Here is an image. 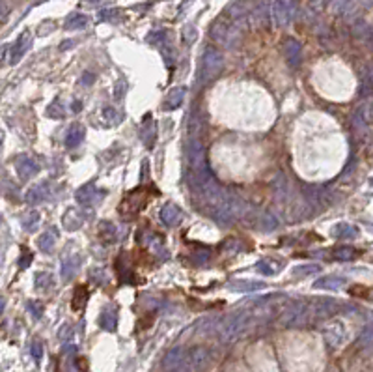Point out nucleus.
I'll use <instances>...</instances> for the list:
<instances>
[{
	"instance_id": "1",
	"label": "nucleus",
	"mask_w": 373,
	"mask_h": 372,
	"mask_svg": "<svg viewBox=\"0 0 373 372\" xmlns=\"http://www.w3.org/2000/svg\"><path fill=\"white\" fill-rule=\"evenodd\" d=\"M148 198H149V189H146V187H138V189H134V191L127 193V195L123 197L122 204H120V208H118L120 217L125 219V221L134 219V215H136V213L146 206Z\"/></svg>"
},
{
	"instance_id": "2",
	"label": "nucleus",
	"mask_w": 373,
	"mask_h": 372,
	"mask_svg": "<svg viewBox=\"0 0 373 372\" xmlns=\"http://www.w3.org/2000/svg\"><path fill=\"white\" fill-rule=\"evenodd\" d=\"M248 312H245V310H241V312H233L231 316H228L224 320V324H222V327H220V339L224 342H233L237 341L243 333H245V329L248 327Z\"/></svg>"
},
{
	"instance_id": "3",
	"label": "nucleus",
	"mask_w": 373,
	"mask_h": 372,
	"mask_svg": "<svg viewBox=\"0 0 373 372\" xmlns=\"http://www.w3.org/2000/svg\"><path fill=\"white\" fill-rule=\"evenodd\" d=\"M297 15V0H274L271 6V19L276 26H286Z\"/></svg>"
},
{
	"instance_id": "4",
	"label": "nucleus",
	"mask_w": 373,
	"mask_h": 372,
	"mask_svg": "<svg viewBox=\"0 0 373 372\" xmlns=\"http://www.w3.org/2000/svg\"><path fill=\"white\" fill-rule=\"evenodd\" d=\"M306 301H293L291 305H287L282 310L278 324L284 327H297V326H306L304 324V314H306Z\"/></svg>"
},
{
	"instance_id": "5",
	"label": "nucleus",
	"mask_w": 373,
	"mask_h": 372,
	"mask_svg": "<svg viewBox=\"0 0 373 372\" xmlns=\"http://www.w3.org/2000/svg\"><path fill=\"white\" fill-rule=\"evenodd\" d=\"M224 69V54L213 47H205L202 58V71L205 79H215Z\"/></svg>"
},
{
	"instance_id": "6",
	"label": "nucleus",
	"mask_w": 373,
	"mask_h": 372,
	"mask_svg": "<svg viewBox=\"0 0 373 372\" xmlns=\"http://www.w3.org/2000/svg\"><path fill=\"white\" fill-rule=\"evenodd\" d=\"M211 38L215 42L222 43V45L231 47L239 40V30H237V26L230 25L224 19H219V21H215L213 26H211Z\"/></svg>"
},
{
	"instance_id": "7",
	"label": "nucleus",
	"mask_w": 373,
	"mask_h": 372,
	"mask_svg": "<svg viewBox=\"0 0 373 372\" xmlns=\"http://www.w3.org/2000/svg\"><path fill=\"white\" fill-rule=\"evenodd\" d=\"M15 171L21 180H30L32 176L40 172V163L30 155H21L15 159Z\"/></svg>"
},
{
	"instance_id": "8",
	"label": "nucleus",
	"mask_w": 373,
	"mask_h": 372,
	"mask_svg": "<svg viewBox=\"0 0 373 372\" xmlns=\"http://www.w3.org/2000/svg\"><path fill=\"white\" fill-rule=\"evenodd\" d=\"M209 350L205 346H194L192 350L189 351V356H187V365H189V368H192V370H204L207 365H209Z\"/></svg>"
},
{
	"instance_id": "9",
	"label": "nucleus",
	"mask_w": 373,
	"mask_h": 372,
	"mask_svg": "<svg viewBox=\"0 0 373 372\" xmlns=\"http://www.w3.org/2000/svg\"><path fill=\"white\" fill-rule=\"evenodd\" d=\"M163 367H164V370H168V372H175V370H179V368L189 367V365H187V356H185L183 348H172V350L164 356Z\"/></svg>"
},
{
	"instance_id": "10",
	"label": "nucleus",
	"mask_w": 373,
	"mask_h": 372,
	"mask_svg": "<svg viewBox=\"0 0 373 372\" xmlns=\"http://www.w3.org/2000/svg\"><path fill=\"white\" fill-rule=\"evenodd\" d=\"M105 195V191H99L95 189L93 183H86V185H82L77 193H75V200L82 206H93L95 202L101 200V197Z\"/></svg>"
},
{
	"instance_id": "11",
	"label": "nucleus",
	"mask_w": 373,
	"mask_h": 372,
	"mask_svg": "<svg viewBox=\"0 0 373 372\" xmlns=\"http://www.w3.org/2000/svg\"><path fill=\"white\" fill-rule=\"evenodd\" d=\"M138 241L144 243L146 241V247H148V251L151 254H155L157 258H168V251H166V247H164V243L161 241L159 238H155L153 234H140L138 236Z\"/></svg>"
},
{
	"instance_id": "12",
	"label": "nucleus",
	"mask_w": 373,
	"mask_h": 372,
	"mask_svg": "<svg viewBox=\"0 0 373 372\" xmlns=\"http://www.w3.org/2000/svg\"><path fill=\"white\" fill-rule=\"evenodd\" d=\"M284 52H286V60H287V64H289V66H291V67L301 66L302 47H301V43L297 42V40H293V38H287L286 42H284Z\"/></svg>"
},
{
	"instance_id": "13",
	"label": "nucleus",
	"mask_w": 373,
	"mask_h": 372,
	"mask_svg": "<svg viewBox=\"0 0 373 372\" xmlns=\"http://www.w3.org/2000/svg\"><path fill=\"white\" fill-rule=\"evenodd\" d=\"M30 45H32L30 32H23V34H21V36L17 38V42H15V45H13V49H11L10 62L11 64H17V62H19L21 58H23L26 54V51L30 49Z\"/></svg>"
},
{
	"instance_id": "14",
	"label": "nucleus",
	"mask_w": 373,
	"mask_h": 372,
	"mask_svg": "<svg viewBox=\"0 0 373 372\" xmlns=\"http://www.w3.org/2000/svg\"><path fill=\"white\" fill-rule=\"evenodd\" d=\"M325 333V339L330 346H340L343 342V337H345V329L340 322H328V326L323 329Z\"/></svg>"
},
{
	"instance_id": "15",
	"label": "nucleus",
	"mask_w": 373,
	"mask_h": 372,
	"mask_svg": "<svg viewBox=\"0 0 373 372\" xmlns=\"http://www.w3.org/2000/svg\"><path fill=\"white\" fill-rule=\"evenodd\" d=\"M181 219H183V213H181V210L175 204H164L161 208V221L166 227H175V225L181 222Z\"/></svg>"
},
{
	"instance_id": "16",
	"label": "nucleus",
	"mask_w": 373,
	"mask_h": 372,
	"mask_svg": "<svg viewBox=\"0 0 373 372\" xmlns=\"http://www.w3.org/2000/svg\"><path fill=\"white\" fill-rule=\"evenodd\" d=\"M185 94H187V90H185V88H174V90H170L168 96H166V98H164V101H163V109L164 110L179 109V107L183 105Z\"/></svg>"
},
{
	"instance_id": "17",
	"label": "nucleus",
	"mask_w": 373,
	"mask_h": 372,
	"mask_svg": "<svg viewBox=\"0 0 373 372\" xmlns=\"http://www.w3.org/2000/svg\"><path fill=\"white\" fill-rule=\"evenodd\" d=\"M125 258H127V254L123 253L122 256L116 260V269H118V275H120V279H122V283L134 285V283H136V275H134V271L131 269V266L125 262Z\"/></svg>"
},
{
	"instance_id": "18",
	"label": "nucleus",
	"mask_w": 373,
	"mask_h": 372,
	"mask_svg": "<svg viewBox=\"0 0 373 372\" xmlns=\"http://www.w3.org/2000/svg\"><path fill=\"white\" fill-rule=\"evenodd\" d=\"M62 225L67 228V230H78V228L84 225V215H82L78 210L71 208V210H67L64 219H62Z\"/></svg>"
},
{
	"instance_id": "19",
	"label": "nucleus",
	"mask_w": 373,
	"mask_h": 372,
	"mask_svg": "<svg viewBox=\"0 0 373 372\" xmlns=\"http://www.w3.org/2000/svg\"><path fill=\"white\" fill-rule=\"evenodd\" d=\"M84 135H86V129H84L81 124H73L71 127L67 129L66 146L67 148H75V146H78L82 140H84Z\"/></svg>"
},
{
	"instance_id": "20",
	"label": "nucleus",
	"mask_w": 373,
	"mask_h": 372,
	"mask_svg": "<svg viewBox=\"0 0 373 372\" xmlns=\"http://www.w3.org/2000/svg\"><path fill=\"white\" fill-rule=\"evenodd\" d=\"M99 239L103 243H114L118 239V228L110 221H103L99 225Z\"/></svg>"
},
{
	"instance_id": "21",
	"label": "nucleus",
	"mask_w": 373,
	"mask_h": 372,
	"mask_svg": "<svg viewBox=\"0 0 373 372\" xmlns=\"http://www.w3.org/2000/svg\"><path fill=\"white\" fill-rule=\"evenodd\" d=\"M282 266H284V264L278 262V260L265 258V260H260V262L256 264V269H258L261 275H276L282 269Z\"/></svg>"
},
{
	"instance_id": "22",
	"label": "nucleus",
	"mask_w": 373,
	"mask_h": 372,
	"mask_svg": "<svg viewBox=\"0 0 373 372\" xmlns=\"http://www.w3.org/2000/svg\"><path fill=\"white\" fill-rule=\"evenodd\" d=\"M45 197H47V183L43 181V183H37V185L28 189V193H26V202L28 204H40V202L45 200Z\"/></svg>"
},
{
	"instance_id": "23",
	"label": "nucleus",
	"mask_w": 373,
	"mask_h": 372,
	"mask_svg": "<svg viewBox=\"0 0 373 372\" xmlns=\"http://www.w3.org/2000/svg\"><path fill=\"white\" fill-rule=\"evenodd\" d=\"M88 23H90V17L84 15V13H73V15L67 17L66 21V28L67 30H82L86 28Z\"/></svg>"
},
{
	"instance_id": "24",
	"label": "nucleus",
	"mask_w": 373,
	"mask_h": 372,
	"mask_svg": "<svg viewBox=\"0 0 373 372\" xmlns=\"http://www.w3.org/2000/svg\"><path fill=\"white\" fill-rule=\"evenodd\" d=\"M88 297H90V292H88V288L84 285L77 286L75 288V295H73V310H82L84 307H86V301Z\"/></svg>"
},
{
	"instance_id": "25",
	"label": "nucleus",
	"mask_w": 373,
	"mask_h": 372,
	"mask_svg": "<svg viewBox=\"0 0 373 372\" xmlns=\"http://www.w3.org/2000/svg\"><path fill=\"white\" fill-rule=\"evenodd\" d=\"M358 256V251L353 247H336L332 251V258L338 262H349V260H355Z\"/></svg>"
},
{
	"instance_id": "26",
	"label": "nucleus",
	"mask_w": 373,
	"mask_h": 372,
	"mask_svg": "<svg viewBox=\"0 0 373 372\" xmlns=\"http://www.w3.org/2000/svg\"><path fill=\"white\" fill-rule=\"evenodd\" d=\"M343 285H345V279H340V277H323V279H319V281L313 283V288L336 290Z\"/></svg>"
},
{
	"instance_id": "27",
	"label": "nucleus",
	"mask_w": 373,
	"mask_h": 372,
	"mask_svg": "<svg viewBox=\"0 0 373 372\" xmlns=\"http://www.w3.org/2000/svg\"><path fill=\"white\" fill-rule=\"evenodd\" d=\"M78 262H81V258H69V260H66V262L62 264V268H60V275H62V279L64 281H69L75 275V271L78 269Z\"/></svg>"
},
{
	"instance_id": "28",
	"label": "nucleus",
	"mask_w": 373,
	"mask_h": 372,
	"mask_svg": "<svg viewBox=\"0 0 373 372\" xmlns=\"http://www.w3.org/2000/svg\"><path fill=\"white\" fill-rule=\"evenodd\" d=\"M37 245H40V249L43 251V253L51 254L52 251H54V245H56V236H54L52 232L41 234L40 239H37Z\"/></svg>"
},
{
	"instance_id": "29",
	"label": "nucleus",
	"mask_w": 373,
	"mask_h": 372,
	"mask_svg": "<svg viewBox=\"0 0 373 372\" xmlns=\"http://www.w3.org/2000/svg\"><path fill=\"white\" fill-rule=\"evenodd\" d=\"M334 238H353L355 234H357V228L347 225V222H342V225H336V227L330 230Z\"/></svg>"
},
{
	"instance_id": "30",
	"label": "nucleus",
	"mask_w": 373,
	"mask_h": 372,
	"mask_svg": "<svg viewBox=\"0 0 373 372\" xmlns=\"http://www.w3.org/2000/svg\"><path fill=\"white\" fill-rule=\"evenodd\" d=\"M101 327L107 331H112L116 327V322H118V316H116V310L114 309H107L101 314Z\"/></svg>"
},
{
	"instance_id": "31",
	"label": "nucleus",
	"mask_w": 373,
	"mask_h": 372,
	"mask_svg": "<svg viewBox=\"0 0 373 372\" xmlns=\"http://www.w3.org/2000/svg\"><path fill=\"white\" fill-rule=\"evenodd\" d=\"M21 225H23V228H25L26 232H34L37 228V225H40V213L37 212L26 213L25 217H23V221H21Z\"/></svg>"
},
{
	"instance_id": "32",
	"label": "nucleus",
	"mask_w": 373,
	"mask_h": 372,
	"mask_svg": "<svg viewBox=\"0 0 373 372\" xmlns=\"http://www.w3.org/2000/svg\"><path fill=\"white\" fill-rule=\"evenodd\" d=\"M263 283H254V281H239V283H233L231 288L239 290V292H256V290L263 288Z\"/></svg>"
},
{
	"instance_id": "33",
	"label": "nucleus",
	"mask_w": 373,
	"mask_h": 372,
	"mask_svg": "<svg viewBox=\"0 0 373 372\" xmlns=\"http://www.w3.org/2000/svg\"><path fill=\"white\" fill-rule=\"evenodd\" d=\"M319 266H316V264H304V266H297L295 269H293V273L299 277V279H304V277H308V275H316L319 273Z\"/></svg>"
},
{
	"instance_id": "34",
	"label": "nucleus",
	"mask_w": 373,
	"mask_h": 372,
	"mask_svg": "<svg viewBox=\"0 0 373 372\" xmlns=\"http://www.w3.org/2000/svg\"><path fill=\"white\" fill-rule=\"evenodd\" d=\"M155 137H157V133H155V125L151 124L148 127V120H144V129H142V140H144V144L148 146V148H151V146L155 144Z\"/></svg>"
},
{
	"instance_id": "35",
	"label": "nucleus",
	"mask_w": 373,
	"mask_h": 372,
	"mask_svg": "<svg viewBox=\"0 0 373 372\" xmlns=\"http://www.w3.org/2000/svg\"><path fill=\"white\" fill-rule=\"evenodd\" d=\"M103 120H105L107 125H116L122 120V116H120L118 110L114 109V107H105L103 109Z\"/></svg>"
},
{
	"instance_id": "36",
	"label": "nucleus",
	"mask_w": 373,
	"mask_h": 372,
	"mask_svg": "<svg viewBox=\"0 0 373 372\" xmlns=\"http://www.w3.org/2000/svg\"><path fill=\"white\" fill-rule=\"evenodd\" d=\"M47 116H51V118H62V116H64V105H62L60 99H54V101L47 107Z\"/></svg>"
},
{
	"instance_id": "37",
	"label": "nucleus",
	"mask_w": 373,
	"mask_h": 372,
	"mask_svg": "<svg viewBox=\"0 0 373 372\" xmlns=\"http://www.w3.org/2000/svg\"><path fill=\"white\" fill-rule=\"evenodd\" d=\"M260 228L261 230H274L276 227H278V222H276V219L272 217V215H269V213H265V215H261L260 219Z\"/></svg>"
},
{
	"instance_id": "38",
	"label": "nucleus",
	"mask_w": 373,
	"mask_h": 372,
	"mask_svg": "<svg viewBox=\"0 0 373 372\" xmlns=\"http://www.w3.org/2000/svg\"><path fill=\"white\" fill-rule=\"evenodd\" d=\"M99 19H101V21H116V19H120V11L114 10V8L101 10L99 11Z\"/></svg>"
},
{
	"instance_id": "39",
	"label": "nucleus",
	"mask_w": 373,
	"mask_h": 372,
	"mask_svg": "<svg viewBox=\"0 0 373 372\" xmlns=\"http://www.w3.org/2000/svg\"><path fill=\"white\" fill-rule=\"evenodd\" d=\"M52 285V277L49 273H37L36 275V286L40 290L43 288H49V286Z\"/></svg>"
},
{
	"instance_id": "40",
	"label": "nucleus",
	"mask_w": 373,
	"mask_h": 372,
	"mask_svg": "<svg viewBox=\"0 0 373 372\" xmlns=\"http://www.w3.org/2000/svg\"><path fill=\"white\" fill-rule=\"evenodd\" d=\"M200 129H202V124H200V116L198 114H192L189 118V135H198Z\"/></svg>"
},
{
	"instance_id": "41",
	"label": "nucleus",
	"mask_w": 373,
	"mask_h": 372,
	"mask_svg": "<svg viewBox=\"0 0 373 372\" xmlns=\"http://www.w3.org/2000/svg\"><path fill=\"white\" fill-rule=\"evenodd\" d=\"M164 38H166V34H164L163 30H155V32H149L148 38H146V42L157 43V42H161V40H164Z\"/></svg>"
},
{
	"instance_id": "42",
	"label": "nucleus",
	"mask_w": 373,
	"mask_h": 372,
	"mask_svg": "<svg viewBox=\"0 0 373 372\" xmlns=\"http://www.w3.org/2000/svg\"><path fill=\"white\" fill-rule=\"evenodd\" d=\"M30 260H32V253L28 251L26 247H23V254H21V258H19V266H21V269H25L28 264H30Z\"/></svg>"
},
{
	"instance_id": "43",
	"label": "nucleus",
	"mask_w": 373,
	"mask_h": 372,
	"mask_svg": "<svg viewBox=\"0 0 373 372\" xmlns=\"http://www.w3.org/2000/svg\"><path fill=\"white\" fill-rule=\"evenodd\" d=\"M183 38H185V42L187 43H192L196 40V30H194V26H187L183 30Z\"/></svg>"
},
{
	"instance_id": "44",
	"label": "nucleus",
	"mask_w": 373,
	"mask_h": 372,
	"mask_svg": "<svg viewBox=\"0 0 373 372\" xmlns=\"http://www.w3.org/2000/svg\"><path fill=\"white\" fill-rule=\"evenodd\" d=\"M28 310H30L36 318H40L41 316V303H37V301H30V303H28Z\"/></svg>"
},
{
	"instance_id": "45",
	"label": "nucleus",
	"mask_w": 373,
	"mask_h": 372,
	"mask_svg": "<svg viewBox=\"0 0 373 372\" xmlns=\"http://www.w3.org/2000/svg\"><path fill=\"white\" fill-rule=\"evenodd\" d=\"M92 277H99L97 283H107V273H105V271H101V269H93Z\"/></svg>"
},
{
	"instance_id": "46",
	"label": "nucleus",
	"mask_w": 373,
	"mask_h": 372,
	"mask_svg": "<svg viewBox=\"0 0 373 372\" xmlns=\"http://www.w3.org/2000/svg\"><path fill=\"white\" fill-rule=\"evenodd\" d=\"M123 92H125V83H123V81H122V83L116 84V98H118V99L122 98Z\"/></svg>"
},
{
	"instance_id": "47",
	"label": "nucleus",
	"mask_w": 373,
	"mask_h": 372,
	"mask_svg": "<svg viewBox=\"0 0 373 372\" xmlns=\"http://www.w3.org/2000/svg\"><path fill=\"white\" fill-rule=\"evenodd\" d=\"M32 354H34V357L41 356V344L40 342H34V344H32Z\"/></svg>"
},
{
	"instance_id": "48",
	"label": "nucleus",
	"mask_w": 373,
	"mask_h": 372,
	"mask_svg": "<svg viewBox=\"0 0 373 372\" xmlns=\"http://www.w3.org/2000/svg\"><path fill=\"white\" fill-rule=\"evenodd\" d=\"M71 109H73V113H78V110L82 109V105H81V101H75V103L71 105Z\"/></svg>"
},
{
	"instance_id": "49",
	"label": "nucleus",
	"mask_w": 373,
	"mask_h": 372,
	"mask_svg": "<svg viewBox=\"0 0 373 372\" xmlns=\"http://www.w3.org/2000/svg\"><path fill=\"white\" fill-rule=\"evenodd\" d=\"M88 81L92 83V81H93V75H90V73H84V77H82V84L88 83Z\"/></svg>"
},
{
	"instance_id": "50",
	"label": "nucleus",
	"mask_w": 373,
	"mask_h": 372,
	"mask_svg": "<svg viewBox=\"0 0 373 372\" xmlns=\"http://www.w3.org/2000/svg\"><path fill=\"white\" fill-rule=\"evenodd\" d=\"M71 45H75V42H66V43H62L60 45V51H66V49H69Z\"/></svg>"
},
{
	"instance_id": "51",
	"label": "nucleus",
	"mask_w": 373,
	"mask_h": 372,
	"mask_svg": "<svg viewBox=\"0 0 373 372\" xmlns=\"http://www.w3.org/2000/svg\"><path fill=\"white\" fill-rule=\"evenodd\" d=\"M88 4H97V2H101V0H86Z\"/></svg>"
}]
</instances>
